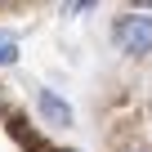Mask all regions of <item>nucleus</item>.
Masks as SVG:
<instances>
[{"label":"nucleus","mask_w":152,"mask_h":152,"mask_svg":"<svg viewBox=\"0 0 152 152\" xmlns=\"http://www.w3.org/2000/svg\"><path fill=\"white\" fill-rule=\"evenodd\" d=\"M112 40H116V49L130 54V58L152 54V18H148V14H125V18H116Z\"/></svg>","instance_id":"f257e3e1"},{"label":"nucleus","mask_w":152,"mask_h":152,"mask_svg":"<svg viewBox=\"0 0 152 152\" xmlns=\"http://www.w3.org/2000/svg\"><path fill=\"white\" fill-rule=\"evenodd\" d=\"M0 107H5V103H0Z\"/></svg>","instance_id":"423d86ee"},{"label":"nucleus","mask_w":152,"mask_h":152,"mask_svg":"<svg viewBox=\"0 0 152 152\" xmlns=\"http://www.w3.org/2000/svg\"><path fill=\"white\" fill-rule=\"evenodd\" d=\"M130 152H148V148H130Z\"/></svg>","instance_id":"20e7f679"},{"label":"nucleus","mask_w":152,"mask_h":152,"mask_svg":"<svg viewBox=\"0 0 152 152\" xmlns=\"http://www.w3.org/2000/svg\"><path fill=\"white\" fill-rule=\"evenodd\" d=\"M9 63H18V40L9 31H0V67H9Z\"/></svg>","instance_id":"7ed1b4c3"},{"label":"nucleus","mask_w":152,"mask_h":152,"mask_svg":"<svg viewBox=\"0 0 152 152\" xmlns=\"http://www.w3.org/2000/svg\"><path fill=\"white\" fill-rule=\"evenodd\" d=\"M54 152H72V148H54Z\"/></svg>","instance_id":"39448f33"},{"label":"nucleus","mask_w":152,"mask_h":152,"mask_svg":"<svg viewBox=\"0 0 152 152\" xmlns=\"http://www.w3.org/2000/svg\"><path fill=\"white\" fill-rule=\"evenodd\" d=\"M36 107H40V116L49 125H72V103L58 99L54 90H36Z\"/></svg>","instance_id":"f03ea898"}]
</instances>
